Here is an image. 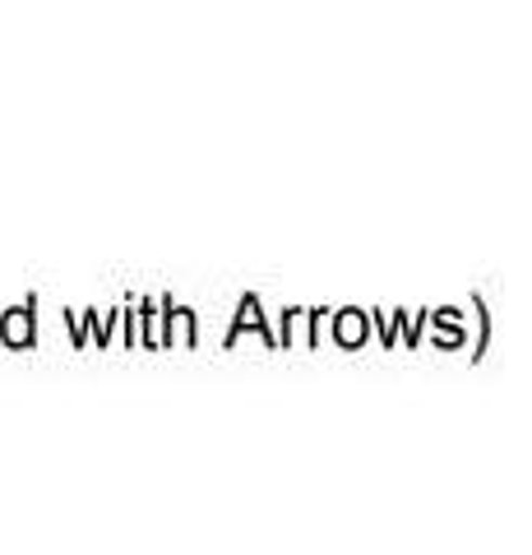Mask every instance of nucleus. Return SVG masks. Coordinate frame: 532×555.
Here are the masks:
<instances>
[{
    "label": "nucleus",
    "mask_w": 532,
    "mask_h": 555,
    "mask_svg": "<svg viewBox=\"0 0 532 555\" xmlns=\"http://www.w3.org/2000/svg\"><path fill=\"white\" fill-rule=\"evenodd\" d=\"M5 334H14V338H20V343H24V338H28V320H14V324L5 328Z\"/></svg>",
    "instance_id": "1"
}]
</instances>
